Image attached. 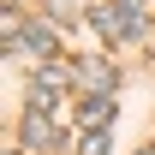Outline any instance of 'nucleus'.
Here are the masks:
<instances>
[{"instance_id":"obj_1","label":"nucleus","mask_w":155,"mask_h":155,"mask_svg":"<svg viewBox=\"0 0 155 155\" xmlns=\"http://www.w3.org/2000/svg\"><path fill=\"white\" fill-rule=\"evenodd\" d=\"M90 30H96L101 42H125L143 30V0H119V6H101L96 18H90Z\"/></svg>"},{"instance_id":"obj_2","label":"nucleus","mask_w":155,"mask_h":155,"mask_svg":"<svg viewBox=\"0 0 155 155\" xmlns=\"http://www.w3.org/2000/svg\"><path fill=\"white\" fill-rule=\"evenodd\" d=\"M78 84L90 96H114V66L107 60H78Z\"/></svg>"},{"instance_id":"obj_3","label":"nucleus","mask_w":155,"mask_h":155,"mask_svg":"<svg viewBox=\"0 0 155 155\" xmlns=\"http://www.w3.org/2000/svg\"><path fill=\"white\" fill-rule=\"evenodd\" d=\"M24 143H30V149H48V143H54V114L30 107V114H24Z\"/></svg>"},{"instance_id":"obj_4","label":"nucleus","mask_w":155,"mask_h":155,"mask_svg":"<svg viewBox=\"0 0 155 155\" xmlns=\"http://www.w3.org/2000/svg\"><path fill=\"white\" fill-rule=\"evenodd\" d=\"M107 114H114V96H90L84 107H78V125H84V131H107V125H101Z\"/></svg>"},{"instance_id":"obj_5","label":"nucleus","mask_w":155,"mask_h":155,"mask_svg":"<svg viewBox=\"0 0 155 155\" xmlns=\"http://www.w3.org/2000/svg\"><path fill=\"white\" fill-rule=\"evenodd\" d=\"M24 42H30V48H36V54H54V24H48V18H36V24H24Z\"/></svg>"},{"instance_id":"obj_6","label":"nucleus","mask_w":155,"mask_h":155,"mask_svg":"<svg viewBox=\"0 0 155 155\" xmlns=\"http://www.w3.org/2000/svg\"><path fill=\"white\" fill-rule=\"evenodd\" d=\"M78 155H107V131H84V143H78Z\"/></svg>"},{"instance_id":"obj_7","label":"nucleus","mask_w":155,"mask_h":155,"mask_svg":"<svg viewBox=\"0 0 155 155\" xmlns=\"http://www.w3.org/2000/svg\"><path fill=\"white\" fill-rule=\"evenodd\" d=\"M143 155H155V149H143Z\"/></svg>"}]
</instances>
